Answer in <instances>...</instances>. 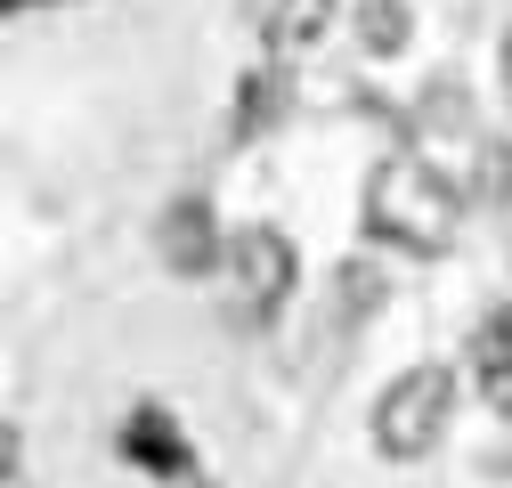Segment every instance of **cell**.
<instances>
[{
  "label": "cell",
  "instance_id": "cell-1",
  "mask_svg": "<svg viewBox=\"0 0 512 488\" xmlns=\"http://www.w3.org/2000/svg\"><path fill=\"white\" fill-rule=\"evenodd\" d=\"M464 228V188L447 179L431 155H382L366 179V236L399 244L415 261H439Z\"/></svg>",
  "mask_w": 512,
  "mask_h": 488
},
{
  "label": "cell",
  "instance_id": "cell-2",
  "mask_svg": "<svg viewBox=\"0 0 512 488\" xmlns=\"http://www.w3.org/2000/svg\"><path fill=\"white\" fill-rule=\"evenodd\" d=\"M456 366H407V375L382 383L374 415H366V432L374 448L391 456V464H423L439 440H447V423H456Z\"/></svg>",
  "mask_w": 512,
  "mask_h": 488
},
{
  "label": "cell",
  "instance_id": "cell-3",
  "mask_svg": "<svg viewBox=\"0 0 512 488\" xmlns=\"http://www.w3.org/2000/svg\"><path fill=\"white\" fill-rule=\"evenodd\" d=\"M220 285H228V310L236 318H277L285 301H293V285H301V253H293V236L285 228H269V220H252V228H236L228 244H220Z\"/></svg>",
  "mask_w": 512,
  "mask_h": 488
},
{
  "label": "cell",
  "instance_id": "cell-4",
  "mask_svg": "<svg viewBox=\"0 0 512 488\" xmlns=\"http://www.w3.org/2000/svg\"><path fill=\"white\" fill-rule=\"evenodd\" d=\"M464 375L488 399V415H512V310H488L464 342Z\"/></svg>",
  "mask_w": 512,
  "mask_h": 488
},
{
  "label": "cell",
  "instance_id": "cell-5",
  "mask_svg": "<svg viewBox=\"0 0 512 488\" xmlns=\"http://www.w3.org/2000/svg\"><path fill=\"white\" fill-rule=\"evenodd\" d=\"M252 25H261L269 57H301L334 33V0H252Z\"/></svg>",
  "mask_w": 512,
  "mask_h": 488
},
{
  "label": "cell",
  "instance_id": "cell-6",
  "mask_svg": "<svg viewBox=\"0 0 512 488\" xmlns=\"http://www.w3.org/2000/svg\"><path fill=\"white\" fill-rule=\"evenodd\" d=\"M163 261H171L179 277L220 269V228H212V204H204V196H179V204L163 212Z\"/></svg>",
  "mask_w": 512,
  "mask_h": 488
},
{
  "label": "cell",
  "instance_id": "cell-7",
  "mask_svg": "<svg viewBox=\"0 0 512 488\" xmlns=\"http://www.w3.org/2000/svg\"><path fill=\"white\" fill-rule=\"evenodd\" d=\"M407 33H415L407 0H358V49H366V57H399Z\"/></svg>",
  "mask_w": 512,
  "mask_h": 488
},
{
  "label": "cell",
  "instance_id": "cell-8",
  "mask_svg": "<svg viewBox=\"0 0 512 488\" xmlns=\"http://www.w3.org/2000/svg\"><path fill=\"white\" fill-rule=\"evenodd\" d=\"M277 114H285V82H277V74H252V82H244V114H236V139H252V131L277 122Z\"/></svg>",
  "mask_w": 512,
  "mask_h": 488
},
{
  "label": "cell",
  "instance_id": "cell-9",
  "mask_svg": "<svg viewBox=\"0 0 512 488\" xmlns=\"http://www.w3.org/2000/svg\"><path fill=\"white\" fill-rule=\"evenodd\" d=\"M17 464H25V440H17V423H9V415H0V488H9V480H17Z\"/></svg>",
  "mask_w": 512,
  "mask_h": 488
},
{
  "label": "cell",
  "instance_id": "cell-10",
  "mask_svg": "<svg viewBox=\"0 0 512 488\" xmlns=\"http://www.w3.org/2000/svg\"><path fill=\"white\" fill-rule=\"evenodd\" d=\"M496 66H504V98H512V33H504V49H496Z\"/></svg>",
  "mask_w": 512,
  "mask_h": 488
}]
</instances>
